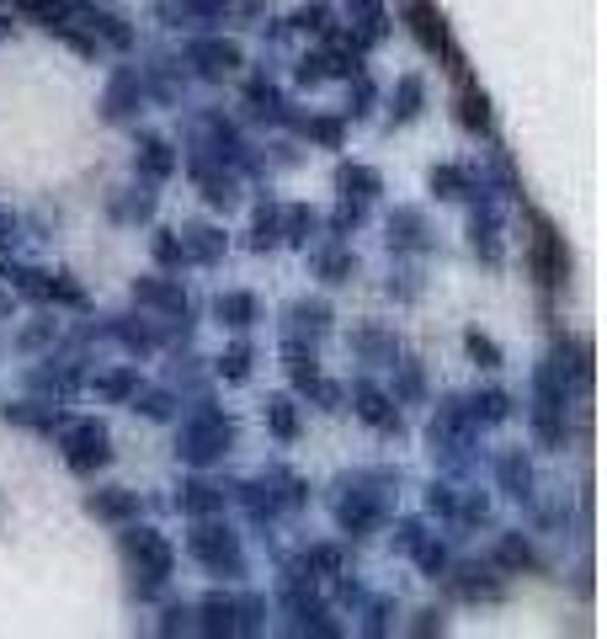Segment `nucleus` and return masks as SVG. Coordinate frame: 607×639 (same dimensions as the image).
<instances>
[{"instance_id": "1", "label": "nucleus", "mask_w": 607, "mask_h": 639, "mask_svg": "<svg viewBox=\"0 0 607 639\" xmlns=\"http://www.w3.org/2000/svg\"><path fill=\"white\" fill-rule=\"evenodd\" d=\"M230 442H235V421L224 416V410H213L208 399H202L198 410L182 421V438H176V458H187V464H213V458H224L230 453Z\"/></svg>"}, {"instance_id": "2", "label": "nucleus", "mask_w": 607, "mask_h": 639, "mask_svg": "<svg viewBox=\"0 0 607 639\" xmlns=\"http://www.w3.org/2000/svg\"><path fill=\"white\" fill-rule=\"evenodd\" d=\"M122 544H128V555H133L139 576H144V581H139V597H155V592L165 586V576L176 570V555H171V544H165L155 527H133Z\"/></svg>"}, {"instance_id": "3", "label": "nucleus", "mask_w": 607, "mask_h": 639, "mask_svg": "<svg viewBox=\"0 0 607 639\" xmlns=\"http://www.w3.org/2000/svg\"><path fill=\"white\" fill-rule=\"evenodd\" d=\"M187 549H192V559L208 565L213 576H241L245 570L241 538H235L230 527H219V522H198V527H192V538H187Z\"/></svg>"}, {"instance_id": "4", "label": "nucleus", "mask_w": 607, "mask_h": 639, "mask_svg": "<svg viewBox=\"0 0 607 639\" xmlns=\"http://www.w3.org/2000/svg\"><path fill=\"white\" fill-rule=\"evenodd\" d=\"M113 458V448H107V427L102 421H75L70 432H65V464L85 475V469H102Z\"/></svg>"}, {"instance_id": "5", "label": "nucleus", "mask_w": 607, "mask_h": 639, "mask_svg": "<svg viewBox=\"0 0 607 639\" xmlns=\"http://www.w3.org/2000/svg\"><path fill=\"white\" fill-rule=\"evenodd\" d=\"M405 22H410V33H416V43H421L427 54H443L453 70H464V65H458V48H453V38H447V22L437 16V5L410 0V5H405Z\"/></svg>"}, {"instance_id": "6", "label": "nucleus", "mask_w": 607, "mask_h": 639, "mask_svg": "<svg viewBox=\"0 0 607 639\" xmlns=\"http://www.w3.org/2000/svg\"><path fill=\"white\" fill-rule=\"evenodd\" d=\"M533 272H538V282L544 288H560L570 272V256H565V240H560V230L549 224V219H538V235H533Z\"/></svg>"}, {"instance_id": "7", "label": "nucleus", "mask_w": 607, "mask_h": 639, "mask_svg": "<svg viewBox=\"0 0 607 639\" xmlns=\"http://www.w3.org/2000/svg\"><path fill=\"white\" fill-rule=\"evenodd\" d=\"M378 490H352V496H341L336 501V522L352 533V538H363V533H373L378 527Z\"/></svg>"}, {"instance_id": "8", "label": "nucleus", "mask_w": 607, "mask_h": 639, "mask_svg": "<svg viewBox=\"0 0 607 639\" xmlns=\"http://www.w3.org/2000/svg\"><path fill=\"white\" fill-rule=\"evenodd\" d=\"M187 59L198 65L202 80H224L235 65H241V48H235V43H224V38H202V43L187 48Z\"/></svg>"}, {"instance_id": "9", "label": "nucleus", "mask_w": 607, "mask_h": 639, "mask_svg": "<svg viewBox=\"0 0 607 639\" xmlns=\"http://www.w3.org/2000/svg\"><path fill=\"white\" fill-rule=\"evenodd\" d=\"M352 405H358V416H363L367 427H378V432H400V416H395V405L389 395L378 390V384H352Z\"/></svg>"}, {"instance_id": "10", "label": "nucleus", "mask_w": 607, "mask_h": 639, "mask_svg": "<svg viewBox=\"0 0 607 639\" xmlns=\"http://www.w3.org/2000/svg\"><path fill=\"white\" fill-rule=\"evenodd\" d=\"M176 240H182V256H187V262H202V267H213V262L224 256V230H213V224H187Z\"/></svg>"}, {"instance_id": "11", "label": "nucleus", "mask_w": 607, "mask_h": 639, "mask_svg": "<svg viewBox=\"0 0 607 639\" xmlns=\"http://www.w3.org/2000/svg\"><path fill=\"white\" fill-rule=\"evenodd\" d=\"M133 299H139V304H155V310H165V315L187 320V293H182L171 278H139L133 282Z\"/></svg>"}, {"instance_id": "12", "label": "nucleus", "mask_w": 607, "mask_h": 639, "mask_svg": "<svg viewBox=\"0 0 607 639\" xmlns=\"http://www.w3.org/2000/svg\"><path fill=\"white\" fill-rule=\"evenodd\" d=\"M133 165H139L150 182H165V176L176 171V150L165 144L161 133H144V139H139V150H133Z\"/></svg>"}, {"instance_id": "13", "label": "nucleus", "mask_w": 607, "mask_h": 639, "mask_svg": "<svg viewBox=\"0 0 607 639\" xmlns=\"http://www.w3.org/2000/svg\"><path fill=\"white\" fill-rule=\"evenodd\" d=\"M198 150L202 155H213V160H241V133L230 128L224 118H202L198 123Z\"/></svg>"}, {"instance_id": "14", "label": "nucleus", "mask_w": 607, "mask_h": 639, "mask_svg": "<svg viewBox=\"0 0 607 639\" xmlns=\"http://www.w3.org/2000/svg\"><path fill=\"white\" fill-rule=\"evenodd\" d=\"M495 479H501V490L517 496V501L533 496V464H527L523 453H501V458H495Z\"/></svg>"}, {"instance_id": "15", "label": "nucleus", "mask_w": 607, "mask_h": 639, "mask_svg": "<svg viewBox=\"0 0 607 639\" xmlns=\"http://www.w3.org/2000/svg\"><path fill=\"white\" fill-rule=\"evenodd\" d=\"M133 107H139V75H133V70H118V75H113V85H107V102H102V113H107L113 123H122L128 113H133Z\"/></svg>"}, {"instance_id": "16", "label": "nucleus", "mask_w": 607, "mask_h": 639, "mask_svg": "<svg viewBox=\"0 0 607 639\" xmlns=\"http://www.w3.org/2000/svg\"><path fill=\"white\" fill-rule=\"evenodd\" d=\"M176 507H182V512H192V518H213V512L224 507V490H219V485H208V479H187V485H182V496H176Z\"/></svg>"}, {"instance_id": "17", "label": "nucleus", "mask_w": 607, "mask_h": 639, "mask_svg": "<svg viewBox=\"0 0 607 639\" xmlns=\"http://www.w3.org/2000/svg\"><path fill=\"white\" fill-rule=\"evenodd\" d=\"M389 245H395V251H421V245H427V219H421V208H400V213L389 219Z\"/></svg>"}, {"instance_id": "18", "label": "nucleus", "mask_w": 607, "mask_h": 639, "mask_svg": "<svg viewBox=\"0 0 607 639\" xmlns=\"http://www.w3.org/2000/svg\"><path fill=\"white\" fill-rule=\"evenodd\" d=\"M213 320H219V325H230V330H245V325L256 320V299L241 293V288H230V293H219V299H213Z\"/></svg>"}, {"instance_id": "19", "label": "nucleus", "mask_w": 607, "mask_h": 639, "mask_svg": "<svg viewBox=\"0 0 607 639\" xmlns=\"http://www.w3.org/2000/svg\"><path fill=\"white\" fill-rule=\"evenodd\" d=\"M453 592H458V597L495 602L501 597V581H495V570H490V565H464V570H458V581H453Z\"/></svg>"}, {"instance_id": "20", "label": "nucleus", "mask_w": 607, "mask_h": 639, "mask_svg": "<svg viewBox=\"0 0 607 639\" xmlns=\"http://www.w3.org/2000/svg\"><path fill=\"white\" fill-rule=\"evenodd\" d=\"M288 330L325 336V330H330V304H325V299H299V304H288Z\"/></svg>"}, {"instance_id": "21", "label": "nucleus", "mask_w": 607, "mask_h": 639, "mask_svg": "<svg viewBox=\"0 0 607 639\" xmlns=\"http://www.w3.org/2000/svg\"><path fill=\"white\" fill-rule=\"evenodd\" d=\"M5 421H16V427H38V432H54V427H65V416H59V405H38V399H22V405H5Z\"/></svg>"}, {"instance_id": "22", "label": "nucleus", "mask_w": 607, "mask_h": 639, "mask_svg": "<svg viewBox=\"0 0 607 639\" xmlns=\"http://www.w3.org/2000/svg\"><path fill=\"white\" fill-rule=\"evenodd\" d=\"M85 507H91L102 522H128L133 512H139V496H133V490H96Z\"/></svg>"}, {"instance_id": "23", "label": "nucleus", "mask_w": 607, "mask_h": 639, "mask_svg": "<svg viewBox=\"0 0 607 639\" xmlns=\"http://www.w3.org/2000/svg\"><path fill=\"white\" fill-rule=\"evenodd\" d=\"M458 123H464L469 133H490V96L486 91H475V85L458 91Z\"/></svg>"}, {"instance_id": "24", "label": "nucleus", "mask_w": 607, "mask_h": 639, "mask_svg": "<svg viewBox=\"0 0 607 639\" xmlns=\"http://www.w3.org/2000/svg\"><path fill=\"white\" fill-rule=\"evenodd\" d=\"M336 187H341V198H378V171H367V165H341L336 171Z\"/></svg>"}, {"instance_id": "25", "label": "nucleus", "mask_w": 607, "mask_h": 639, "mask_svg": "<svg viewBox=\"0 0 607 639\" xmlns=\"http://www.w3.org/2000/svg\"><path fill=\"white\" fill-rule=\"evenodd\" d=\"M75 16H81L102 43H113V48H133V33L122 27V16H113V11H75Z\"/></svg>"}, {"instance_id": "26", "label": "nucleus", "mask_w": 607, "mask_h": 639, "mask_svg": "<svg viewBox=\"0 0 607 639\" xmlns=\"http://www.w3.org/2000/svg\"><path fill=\"white\" fill-rule=\"evenodd\" d=\"M198 613H202V635H241V624H235V597H208Z\"/></svg>"}, {"instance_id": "27", "label": "nucleus", "mask_w": 607, "mask_h": 639, "mask_svg": "<svg viewBox=\"0 0 607 639\" xmlns=\"http://www.w3.org/2000/svg\"><path fill=\"white\" fill-rule=\"evenodd\" d=\"M464 405H469V421H475V427H480V421L495 427V421H506V416H512V399L501 395V390H486V395L464 399Z\"/></svg>"}, {"instance_id": "28", "label": "nucleus", "mask_w": 607, "mask_h": 639, "mask_svg": "<svg viewBox=\"0 0 607 639\" xmlns=\"http://www.w3.org/2000/svg\"><path fill=\"white\" fill-rule=\"evenodd\" d=\"M267 427H272V438L293 442L299 438V405H293L288 395H272L267 399Z\"/></svg>"}, {"instance_id": "29", "label": "nucleus", "mask_w": 607, "mask_h": 639, "mask_svg": "<svg viewBox=\"0 0 607 639\" xmlns=\"http://www.w3.org/2000/svg\"><path fill=\"white\" fill-rule=\"evenodd\" d=\"M495 565H501V570H533L538 555H533V544H527L523 533H506V538L495 544Z\"/></svg>"}, {"instance_id": "30", "label": "nucleus", "mask_w": 607, "mask_h": 639, "mask_svg": "<svg viewBox=\"0 0 607 639\" xmlns=\"http://www.w3.org/2000/svg\"><path fill=\"white\" fill-rule=\"evenodd\" d=\"M421 96H427V85H421V75H400L395 80V123H410L416 113H421Z\"/></svg>"}, {"instance_id": "31", "label": "nucleus", "mask_w": 607, "mask_h": 639, "mask_svg": "<svg viewBox=\"0 0 607 639\" xmlns=\"http://www.w3.org/2000/svg\"><path fill=\"white\" fill-rule=\"evenodd\" d=\"M352 16H358V38L363 43H378L389 33V16H384L378 0H352Z\"/></svg>"}, {"instance_id": "32", "label": "nucleus", "mask_w": 607, "mask_h": 639, "mask_svg": "<svg viewBox=\"0 0 607 639\" xmlns=\"http://www.w3.org/2000/svg\"><path fill=\"white\" fill-rule=\"evenodd\" d=\"M469 240H475V251H480L486 262H495V256H501V219H495V213H475Z\"/></svg>"}, {"instance_id": "33", "label": "nucleus", "mask_w": 607, "mask_h": 639, "mask_svg": "<svg viewBox=\"0 0 607 639\" xmlns=\"http://www.w3.org/2000/svg\"><path fill=\"white\" fill-rule=\"evenodd\" d=\"M241 501L250 518H272L278 512V490H272V479H250V485H241Z\"/></svg>"}, {"instance_id": "34", "label": "nucleus", "mask_w": 607, "mask_h": 639, "mask_svg": "<svg viewBox=\"0 0 607 639\" xmlns=\"http://www.w3.org/2000/svg\"><path fill=\"white\" fill-rule=\"evenodd\" d=\"M202 198L213 202V208H235V198H241V187H235V176H219V171H208L202 165Z\"/></svg>"}, {"instance_id": "35", "label": "nucleus", "mask_w": 607, "mask_h": 639, "mask_svg": "<svg viewBox=\"0 0 607 639\" xmlns=\"http://www.w3.org/2000/svg\"><path fill=\"white\" fill-rule=\"evenodd\" d=\"M245 102L256 107V118H288V113H283V96H278V85H267V80H250Z\"/></svg>"}, {"instance_id": "36", "label": "nucleus", "mask_w": 607, "mask_h": 639, "mask_svg": "<svg viewBox=\"0 0 607 639\" xmlns=\"http://www.w3.org/2000/svg\"><path fill=\"white\" fill-rule=\"evenodd\" d=\"M432 193H437V198H469V193H475V187H469V171L437 165V171H432Z\"/></svg>"}, {"instance_id": "37", "label": "nucleus", "mask_w": 607, "mask_h": 639, "mask_svg": "<svg viewBox=\"0 0 607 639\" xmlns=\"http://www.w3.org/2000/svg\"><path fill=\"white\" fill-rule=\"evenodd\" d=\"M96 395H102V399H133V395H139V373H133V368L102 373V379H96Z\"/></svg>"}, {"instance_id": "38", "label": "nucleus", "mask_w": 607, "mask_h": 639, "mask_svg": "<svg viewBox=\"0 0 607 639\" xmlns=\"http://www.w3.org/2000/svg\"><path fill=\"white\" fill-rule=\"evenodd\" d=\"M278 240H283V213H278V208H261V213H256V230H250V245H256V251H272Z\"/></svg>"}, {"instance_id": "39", "label": "nucleus", "mask_w": 607, "mask_h": 639, "mask_svg": "<svg viewBox=\"0 0 607 639\" xmlns=\"http://www.w3.org/2000/svg\"><path fill=\"white\" fill-rule=\"evenodd\" d=\"M352 347H358L363 358H373V362H395L400 358V347H395L389 336H378V330H358V336H352Z\"/></svg>"}, {"instance_id": "40", "label": "nucleus", "mask_w": 607, "mask_h": 639, "mask_svg": "<svg viewBox=\"0 0 607 639\" xmlns=\"http://www.w3.org/2000/svg\"><path fill=\"white\" fill-rule=\"evenodd\" d=\"M293 27H299V33H330V5H325V0L299 5V11H293Z\"/></svg>"}, {"instance_id": "41", "label": "nucleus", "mask_w": 607, "mask_h": 639, "mask_svg": "<svg viewBox=\"0 0 607 639\" xmlns=\"http://www.w3.org/2000/svg\"><path fill=\"white\" fill-rule=\"evenodd\" d=\"M219 373H224L230 384H245V379H250V347H245V341H235V347L219 358Z\"/></svg>"}, {"instance_id": "42", "label": "nucleus", "mask_w": 607, "mask_h": 639, "mask_svg": "<svg viewBox=\"0 0 607 639\" xmlns=\"http://www.w3.org/2000/svg\"><path fill=\"white\" fill-rule=\"evenodd\" d=\"M315 272H320L325 282H347L352 278V256H347V251H320V256H315Z\"/></svg>"}, {"instance_id": "43", "label": "nucleus", "mask_w": 607, "mask_h": 639, "mask_svg": "<svg viewBox=\"0 0 607 639\" xmlns=\"http://www.w3.org/2000/svg\"><path fill=\"white\" fill-rule=\"evenodd\" d=\"M315 224H320V219H315L310 208H288V213H283V240H293V245H304V240L315 235Z\"/></svg>"}, {"instance_id": "44", "label": "nucleus", "mask_w": 607, "mask_h": 639, "mask_svg": "<svg viewBox=\"0 0 607 639\" xmlns=\"http://www.w3.org/2000/svg\"><path fill=\"white\" fill-rule=\"evenodd\" d=\"M133 410H144L150 421H171V410H176V399L165 395V390H144V395H133Z\"/></svg>"}, {"instance_id": "45", "label": "nucleus", "mask_w": 607, "mask_h": 639, "mask_svg": "<svg viewBox=\"0 0 607 639\" xmlns=\"http://www.w3.org/2000/svg\"><path fill=\"white\" fill-rule=\"evenodd\" d=\"M464 347H469V358L480 362V368H501V347H495L490 336H480V330H469V336H464Z\"/></svg>"}, {"instance_id": "46", "label": "nucleus", "mask_w": 607, "mask_h": 639, "mask_svg": "<svg viewBox=\"0 0 607 639\" xmlns=\"http://www.w3.org/2000/svg\"><path fill=\"white\" fill-rule=\"evenodd\" d=\"M43 304H75V310H81L85 293L70 278H54V272H48V299H43Z\"/></svg>"}, {"instance_id": "47", "label": "nucleus", "mask_w": 607, "mask_h": 639, "mask_svg": "<svg viewBox=\"0 0 607 639\" xmlns=\"http://www.w3.org/2000/svg\"><path fill=\"white\" fill-rule=\"evenodd\" d=\"M410 555H416V565H421V570H427V576H437V570H443V565H447L443 544H432V538H427V533H421V544H416V549H410Z\"/></svg>"}, {"instance_id": "48", "label": "nucleus", "mask_w": 607, "mask_h": 639, "mask_svg": "<svg viewBox=\"0 0 607 639\" xmlns=\"http://www.w3.org/2000/svg\"><path fill=\"white\" fill-rule=\"evenodd\" d=\"M155 262H161V267H182V262H187V256H182V240H176V230H161V235H155Z\"/></svg>"}, {"instance_id": "49", "label": "nucleus", "mask_w": 607, "mask_h": 639, "mask_svg": "<svg viewBox=\"0 0 607 639\" xmlns=\"http://www.w3.org/2000/svg\"><path fill=\"white\" fill-rule=\"evenodd\" d=\"M358 224H363V202H358V198H347L341 208H336L330 230H336V235H347V230H358Z\"/></svg>"}, {"instance_id": "50", "label": "nucleus", "mask_w": 607, "mask_h": 639, "mask_svg": "<svg viewBox=\"0 0 607 639\" xmlns=\"http://www.w3.org/2000/svg\"><path fill=\"white\" fill-rule=\"evenodd\" d=\"M113 336H118L128 352H150V347H155V336H150V330H139V325H113Z\"/></svg>"}, {"instance_id": "51", "label": "nucleus", "mask_w": 607, "mask_h": 639, "mask_svg": "<svg viewBox=\"0 0 607 639\" xmlns=\"http://www.w3.org/2000/svg\"><path fill=\"white\" fill-rule=\"evenodd\" d=\"M272 490H278V507H299L304 501V479L293 475H272Z\"/></svg>"}, {"instance_id": "52", "label": "nucleus", "mask_w": 607, "mask_h": 639, "mask_svg": "<svg viewBox=\"0 0 607 639\" xmlns=\"http://www.w3.org/2000/svg\"><path fill=\"white\" fill-rule=\"evenodd\" d=\"M310 570L341 576V549H330V544H315V549H310Z\"/></svg>"}, {"instance_id": "53", "label": "nucleus", "mask_w": 607, "mask_h": 639, "mask_svg": "<svg viewBox=\"0 0 607 639\" xmlns=\"http://www.w3.org/2000/svg\"><path fill=\"white\" fill-rule=\"evenodd\" d=\"M304 133H315L320 144H330V150L341 144V123H336V118H310V123H304Z\"/></svg>"}, {"instance_id": "54", "label": "nucleus", "mask_w": 607, "mask_h": 639, "mask_svg": "<svg viewBox=\"0 0 607 639\" xmlns=\"http://www.w3.org/2000/svg\"><path fill=\"white\" fill-rule=\"evenodd\" d=\"M427 507H432V512H443V518H453V512H458L453 485H432V490H427Z\"/></svg>"}, {"instance_id": "55", "label": "nucleus", "mask_w": 607, "mask_h": 639, "mask_svg": "<svg viewBox=\"0 0 607 639\" xmlns=\"http://www.w3.org/2000/svg\"><path fill=\"white\" fill-rule=\"evenodd\" d=\"M395 368H400V395L421 399V368H416V362H395Z\"/></svg>"}, {"instance_id": "56", "label": "nucleus", "mask_w": 607, "mask_h": 639, "mask_svg": "<svg viewBox=\"0 0 607 639\" xmlns=\"http://www.w3.org/2000/svg\"><path fill=\"white\" fill-rule=\"evenodd\" d=\"M182 629H192V607H165L161 635H182Z\"/></svg>"}, {"instance_id": "57", "label": "nucleus", "mask_w": 607, "mask_h": 639, "mask_svg": "<svg viewBox=\"0 0 607 639\" xmlns=\"http://www.w3.org/2000/svg\"><path fill=\"white\" fill-rule=\"evenodd\" d=\"M421 544V522H400L395 527V549H416Z\"/></svg>"}, {"instance_id": "58", "label": "nucleus", "mask_w": 607, "mask_h": 639, "mask_svg": "<svg viewBox=\"0 0 607 639\" xmlns=\"http://www.w3.org/2000/svg\"><path fill=\"white\" fill-rule=\"evenodd\" d=\"M384 618H389V602H373V607H367V635H384V629H389V624H384Z\"/></svg>"}, {"instance_id": "59", "label": "nucleus", "mask_w": 607, "mask_h": 639, "mask_svg": "<svg viewBox=\"0 0 607 639\" xmlns=\"http://www.w3.org/2000/svg\"><path fill=\"white\" fill-rule=\"evenodd\" d=\"M299 80H304V85H320V80H325V59H320V54L299 65Z\"/></svg>"}, {"instance_id": "60", "label": "nucleus", "mask_w": 607, "mask_h": 639, "mask_svg": "<svg viewBox=\"0 0 607 639\" xmlns=\"http://www.w3.org/2000/svg\"><path fill=\"white\" fill-rule=\"evenodd\" d=\"M182 5H187V11H198V16H219L230 0H182Z\"/></svg>"}, {"instance_id": "61", "label": "nucleus", "mask_w": 607, "mask_h": 639, "mask_svg": "<svg viewBox=\"0 0 607 639\" xmlns=\"http://www.w3.org/2000/svg\"><path fill=\"white\" fill-rule=\"evenodd\" d=\"M48 336H54V325H33V330H27V336H22V347H27V352H33V347H43V341H48Z\"/></svg>"}, {"instance_id": "62", "label": "nucleus", "mask_w": 607, "mask_h": 639, "mask_svg": "<svg viewBox=\"0 0 607 639\" xmlns=\"http://www.w3.org/2000/svg\"><path fill=\"white\" fill-rule=\"evenodd\" d=\"M437 629H443L437 613H416V635H437Z\"/></svg>"}, {"instance_id": "63", "label": "nucleus", "mask_w": 607, "mask_h": 639, "mask_svg": "<svg viewBox=\"0 0 607 639\" xmlns=\"http://www.w3.org/2000/svg\"><path fill=\"white\" fill-rule=\"evenodd\" d=\"M0 38H11V16L5 11H0Z\"/></svg>"}, {"instance_id": "64", "label": "nucleus", "mask_w": 607, "mask_h": 639, "mask_svg": "<svg viewBox=\"0 0 607 639\" xmlns=\"http://www.w3.org/2000/svg\"><path fill=\"white\" fill-rule=\"evenodd\" d=\"M0 240H11V219L5 213H0Z\"/></svg>"}]
</instances>
